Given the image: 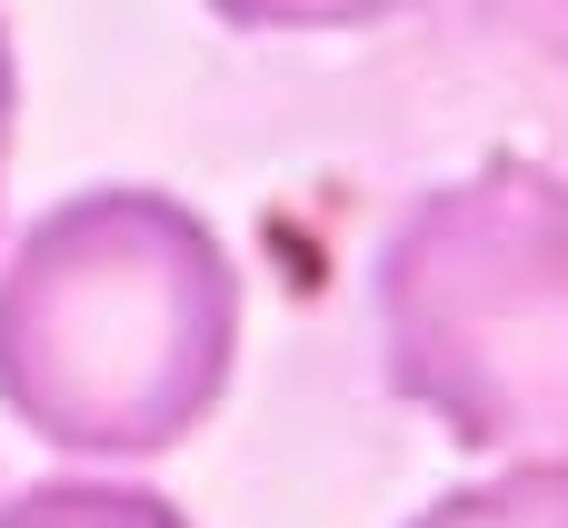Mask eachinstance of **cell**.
I'll list each match as a JSON object with an SVG mask.
<instances>
[{"label": "cell", "mask_w": 568, "mask_h": 528, "mask_svg": "<svg viewBox=\"0 0 568 528\" xmlns=\"http://www.w3.org/2000/svg\"><path fill=\"white\" fill-rule=\"evenodd\" d=\"M240 359V270L170 190L100 180L0 260V399L80 459L180 449Z\"/></svg>", "instance_id": "cell-1"}, {"label": "cell", "mask_w": 568, "mask_h": 528, "mask_svg": "<svg viewBox=\"0 0 568 528\" xmlns=\"http://www.w3.org/2000/svg\"><path fill=\"white\" fill-rule=\"evenodd\" d=\"M379 369L459 449L568 459V170L479 160L379 240Z\"/></svg>", "instance_id": "cell-2"}, {"label": "cell", "mask_w": 568, "mask_h": 528, "mask_svg": "<svg viewBox=\"0 0 568 528\" xmlns=\"http://www.w3.org/2000/svg\"><path fill=\"white\" fill-rule=\"evenodd\" d=\"M0 528H190V519L130 479H40V489L0 499Z\"/></svg>", "instance_id": "cell-3"}, {"label": "cell", "mask_w": 568, "mask_h": 528, "mask_svg": "<svg viewBox=\"0 0 568 528\" xmlns=\"http://www.w3.org/2000/svg\"><path fill=\"white\" fill-rule=\"evenodd\" d=\"M409 528H568V459H529V469H499L479 489H449Z\"/></svg>", "instance_id": "cell-4"}, {"label": "cell", "mask_w": 568, "mask_h": 528, "mask_svg": "<svg viewBox=\"0 0 568 528\" xmlns=\"http://www.w3.org/2000/svg\"><path fill=\"white\" fill-rule=\"evenodd\" d=\"M0 160H10V40H0Z\"/></svg>", "instance_id": "cell-5"}]
</instances>
